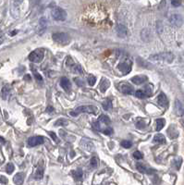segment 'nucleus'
<instances>
[{
  "label": "nucleus",
  "mask_w": 184,
  "mask_h": 185,
  "mask_svg": "<svg viewBox=\"0 0 184 185\" xmlns=\"http://www.w3.org/2000/svg\"><path fill=\"white\" fill-rule=\"evenodd\" d=\"M116 32H117L118 35L119 37H122V38L126 37L127 34H128V30H127V28H126L124 25H122V24H118V25L116 27Z\"/></svg>",
  "instance_id": "12"
},
{
  "label": "nucleus",
  "mask_w": 184,
  "mask_h": 185,
  "mask_svg": "<svg viewBox=\"0 0 184 185\" xmlns=\"http://www.w3.org/2000/svg\"><path fill=\"white\" fill-rule=\"evenodd\" d=\"M102 107H103V108H104L105 110H110V109L112 108V101H111L109 98L106 99V100L102 103Z\"/></svg>",
  "instance_id": "23"
},
{
  "label": "nucleus",
  "mask_w": 184,
  "mask_h": 185,
  "mask_svg": "<svg viewBox=\"0 0 184 185\" xmlns=\"http://www.w3.org/2000/svg\"><path fill=\"white\" fill-rule=\"evenodd\" d=\"M180 122H181V124H182V126L184 127V119H182L181 120H180Z\"/></svg>",
  "instance_id": "44"
},
{
  "label": "nucleus",
  "mask_w": 184,
  "mask_h": 185,
  "mask_svg": "<svg viewBox=\"0 0 184 185\" xmlns=\"http://www.w3.org/2000/svg\"><path fill=\"white\" fill-rule=\"evenodd\" d=\"M135 96H136L138 98H141V99H144V98L147 97L146 94H145V92L144 91H142V90H138V91H136V92H135Z\"/></svg>",
  "instance_id": "27"
},
{
  "label": "nucleus",
  "mask_w": 184,
  "mask_h": 185,
  "mask_svg": "<svg viewBox=\"0 0 184 185\" xmlns=\"http://www.w3.org/2000/svg\"><path fill=\"white\" fill-rule=\"evenodd\" d=\"M53 111H54V108H53L52 107H48V108H47V112L51 113V112H53Z\"/></svg>",
  "instance_id": "42"
},
{
  "label": "nucleus",
  "mask_w": 184,
  "mask_h": 185,
  "mask_svg": "<svg viewBox=\"0 0 184 185\" xmlns=\"http://www.w3.org/2000/svg\"><path fill=\"white\" fill-rule=\"evenodd\" d=\"M8 179L6 178V177H4V176H0V183H2V184H7L8 183Z\"/></svg>",
  "instance_id": "37"
},
{
  "label": "nucleus",
  "mask_w": 184,
  "mask_h": 185,
  "mask_svg": "<svg viewBox=\"0 0 184 185\" xmlns=\"http://www.w3.org/2000/svg\"><path fill=\"white\" fill-rule=\"evenodd\" d=\"M118 70L124 74H128L131 70V63L130 62H122L118 65Z\"/></svg>",
  "instance_id": "8"
},
{
  "label": "nucleus",
  "mask_w": 184,
  "mask_h": 185,
  "mask_svg": "<svg viewBox=\"0 0 184 185\" xmlns=\"http://www.w3.org/2000/svg\"><path fill=\"white\" fill-rule=\"evenodd\" d=\"M33 75H34L35 79L37 80V81H40V82L43 81V78H42V76H41L38 72H36L35 70H33Z\"/></svg>",
  "instance_id": "35"
},
{
  "label": "nucleus",
  "mask_w": 184,
  "mask_h": 185,
  "mask_svg": "<svg viewBox=\"0 0 184 185\" xmlns=\"http://www.w3.org/2000/svg\"><path fill=\"white\" fill-rule=\"evenodd\" d=\"M51 14L52 18L58 21H64L67 19V12L61 8H55Z\"/></svg>",
  "instance_id": "3"
},
{
  "label": "nucleus",
  "mask_w": 184,
  "mask_h": 185,
  "mask_svg": "<svg viewBox=\"0 0 184 185\" xmlns=\"http://www.w3.org/2000/svg\"><path fill=\"white\" fill-rule=\"evenodd\" d=\"M136 168H137L138 170H139L140 172H142V173H145V174H153V173H155V170L153 168H148L147 167H145L142 163H137Z\"/></svg>",
  "instance_id": "10"
},
{
  "label": "nucleus",
  "mask_w": 184,
  "mask_h": 185,
  "mask_svg": "<svg viewBox=\"0 0 184 185\" xmlns=\"http://www.w3.org/2000/svg\"><path fill=\"white\" fill-rule=\"evenodd\" d=\"M118 90L124 95H132L134 92L133 87L127 82H120L118 84Z\"/></svg>",
  "instance_id": "6"
},
{
  "label": "nucleus",
  "mask_w": 184,
  "mask_h": 185,
  "mask_svg": "<svg viewBox=\"0 0 184 185\" xmlns=\"http://www.w3.org/2000/svg\"><path fill=\"white\" fill-rule=\"evenodd\" d=\"M171 4H172L174 7H178V6H180L181 2H179V1H171Z\"/></svg>",
  "instance_id": "40"
},
{
  "label": "nucleus",
  "mask_w": 184,
  "mask_h": 185,
  "mask_svg": "<svg viewBox=\"0 0 184 185\" xmlns=\"http://www.w3.org/2000/svg\"><path fill=\"white\" fill-rule=\"evenodd\" d=\"M49 134H50V136H51V137H52V138L54 139V140H55V141H56L57 143L58 142V138H57V135H56V133H55V132H52V131H50V132H49Z\"/></svg>",
  "instance_id": "39"
},
{
  "label": "nucleus",
  "mask_w": 184,
  "mask_h": 185,
  "mask_svg": "<svg viewBox=\"0 0 184 185\" xmlns=\"http://www.w3.org/2000/svg\"><path fill=\"white\" fill-rule=\"evenodd\" d=\"M109 84L110 83L107 79H103V81H101V84H100V91L102 92H105L107 90V88L109 87Z\"/></svg>",
  "instance_id": "20"
},
{
  "label": "nucleus",
  "mask_w": 184,
  "mask_h": 185,
  "mask_svg": "<svg viewBox=\"0 0 184 185\" xmlns=\"http://www.w3.org/2000/svg\"><path fill=\"white\" fill-rule=\"evenodd\" d=\"M5 40V36L3 34H0V44H1Z\"/></svg>",
  "instance_id": "41"
},
{
  "label": "nucleus",
  "mask_w": 184,
  "mask_h": 185,
  "mask_svg": "<svg viewBox=\"0 0 184 185\" xmlns=\"http://www.w3.org/2000/svg\"><path fill=\"white\" fill-rule=\"evenodd\" d=\"M146 81H147V77L145 76V75H137V76H134V77L131 78V81L134 84H137V85L143 84Z\"/></svg>",
  "instance_id": "11"
},
{
  "label": "nucleus",
  "mask_w": 184,
  "mask_h": 185,
  "mask_svg": "<svg viewBox=\"0 0 184 185\" xmlns=\"http://www.w3.org/2000/svg\"><path fill=\"white\" fill-rule=\"evenodd\" d=\"M175 109H176V113H177V115H178V116H183V115H184V108H183L181 103H180L178 100L176 101V104H175Z\"/></svg>",
  "instance_id": "16"
},
{
  "label": "nucleus",
  "mask_w": 184,
  "mask_h": 185,
  "mask_svg": "<svg viewBox=\"0 0 184 185\" xmlns=\"http://www.w3.org/2000/svg\"><path fill=\"white\" fill-rule=\"evenodd\" d=\"M145 122H143V121H139L137 123V128H139V129H143V128H145Z\"/></svg>",
  "instance_id": "38"
},
{
  "label": "nucleus",
  "mask_w": 184,
  "mask_h": 185,
  "mask_svg": "<svg viewBox=\"0 0 184 185\" xmlns=\"http://www.w3.org/2000/svg\"><path fill=\"white\" fill-rule=\"evenodd\" d=\"M147 96H151L152 95V85H147L145 87V91H144Z\"/></svg>",
  "instance_id": "31"
},
{
  "label": "nucleus",
  "mask_w": 184,
  "mask_h": 185,
  "mask_svg": "<svg viewBox=\"0 0 184 185\" xmlns=\"http://www.w3.org/2000/svg\"><path fill=\"white\" fill-rule=\"evenodd\" d=\"M132 156H133V157H134L135 159H138V160H139V159H142V158L144 157V155H143L140 151H136V152H134Z\"/></svg>",
  "instance_id": "33"
},
{
  "label": "nucleus",
  "mask_w": 184,
  "mask_h": 185,
  "mask_svg": "<svg viewBox=\"0 0 184 185\" xmlns=\"http://www.w3.org/2000/svg\"><path fill=\"white\" fill-rule=\"evenodd\" d=\"M90 164H91V167L92 168H97L98 167V165H99V160H98V158L97 157H93L91 159V162H90Z\"/></svg>",
  "instance_id": "28"
},
{
  "label": "nucleus",
  "mask_w": 184,
  "mask_h": 185,
  "mask_svg": "<svg viewBox=\"0 0 184 185\" xmlns=\"http://www.w3.org/2000/svg\"><path fill=\"white\" fill-rule=\"evenodd\" d=\"M9 92H10L9 87L8 85L4 86V87L2 88V91H1V97H2L4 100H6V99L9 97Z\"/></svg>",
  "instance_id": "19"
},
{
  "label": "nucleus",
  "mask_w": 184,
  "mask_h": 185,
  "mask_svg": "<svg viewBox=\"0 0 184 185\" xmlns=\"http://www.w3.org/2000/svg\"><path fill=\"white\" fill-rule=\"evenodd\" d=\"M60 85L64 89V91H66V92H69L71 88V83H70L69 80L66 77H63L60 80Z\"/></svg>",
  "instance_id": "14"
},
{
  "label": "nucleus",
  "mask_w": 184,
  "mask_h": 185,
  "mask_svg": "<svg viewBox=\"0 0 184 185\" xmlns=\"http://www.w3.org/2000/svg\"><path fill=\"white\" fill-rule=\"evenodd\" d=\"M72 176L76 180H81L83 177V172L81 169H77V170L72 171Z\"/></svg>",
  "instance_id": "21"
},
{
  "label": "nucleus",
  "mask_w": 184,
  "mask_h": 185,
  "mask_svg": "<svg viewBox=\"0 0 184 185\" xmlns=\"http://www.w3.org/2000/svg\"><path fill=\"white\" fill-rule=\"evenodd\" d=\"M80 113H91V114H96L98 113V108L95 106H81L77 108L74 111L70 112V115L73 117L78 116Z\"/></svg>",
  "instance_id": "1"
},
{
  "label": "nucleus",
  "mask_w": 184,
  "mask_h": 185,
  "mask_svg": "<svg viewBox=\"0 0 184 185\" xmlns=\"http://www.w3.org/2000/svg\"><path fill=\"white\" fill-rule=\"evenodd\" d=\"M157 103L159 106L161 107H164V108H167V105H168V100L167 98V96L165 94H163V92H161V94L157 96Z\"/></svg>",
  "instance_id": "13"
},
{
  "label": "nucleus",
  "mask_w": 184,
  "mask_h": 185,
  "mask_svg": "<svg viewBox=\"0 0 184 185\" xmlns=\"http://www.w3.org/2000/svg\"><path fill=\"white\" fill-rule=\"evenodd\" d=\"M6 171L9 174H11L14 171V165L12 163H9L6 167Z\"/></svg>",
  "instance_id": "30"
},
{
  "label": "nucleus",
  "mask_w": 184,
  "mask_h": 185,
  "mask_svg": "<svg viewBox=\"0 0 184 185\" xmlns=\"http://www.w3.org/2000/svg\"><path fill=\"white\" fill-rule=\"evenodd\" d=\"M165 119H156V130H157V131H160L162 129H163V127H164V125H165Z\"/></svg>",
  "instance_id": "22"
},
{
  "label": "nucleus",
  "mask_w": 184,
  "mask_h": 185,
  "mask_svg": "<svg viewBox=\"0 0 184 185\" xmlns=\"http://www.w3.org/2000/svg\"><path fill=\"white\" fill-rule=\"evenodd\" d=\"M71 71L73 73H77V74H82L83 73L82 68L80 65H75V64H73L71 66Z\"/></svg>",
  "instance_id": "26"
},
{
  "label": "nucleus",
  "mask_w": 184,
  "mask_h": 185,
  "mask_svg": "<svg viewBox=\"0 0 184 185\" xmlns=\"http://www.w3.org/2000/svg\"><path fill=\"white\" fill-rule=\"evenodd\" d=\"M104 134H106V135H110L112 132H113V129L111 128V127H107L106 130H104L103 131H102Z\"/></svg>",
  "instance_id": "36"
},
{
  "label": "nucleus",
  "mask_w": 184,
  "mask_h": 185,
  "mask_svg": "<svg viewBox=\"0 0 184 185\" xmlns=\"http://www.w3.org/2000/svg\"><path fill=\"white\" fill-rule=\"evenodd\" d=\"M96 78L94 76V75H90L89 77H88V83H89V85L90 86H94L95 84H96Z\"/></svg>",
  "instance_id": "29"
},
{
  "label": "nucleus",
  "mask_w": 184,
  "mask_h": 185,
  "mask_svg": "<svg viewBox=\"0 0 184 185\" xmlns=\"http://www.w3.org/2000/svg\"><path fill=\"white\" fill-rule=\"evenodd\" d=\"M154 142H155V143H157V144H165V143H166V138H165V136H164L163 134L158 133V134L155 135V137H154Z\"/></svg>",
  "instance_id": "18"
},
{
  "label": "nucleus",
  "mask_w": 184,
  "mask_h": 185,
  "mask_svg": "<svg viewBox=\"0 0 184 185\" xmlns=\"http://www.w3.org/2000/svg\"><path fill=\"white\" fill-rule=\"evenodd\" d=\"M131 145H132V144H131L130 141L125 140V141H122V142H121V146L124 147V148H130Z\"/></svg>",
  "instance_id": "32"
},
{
  "label": "nucleus",
  "mask_w": 184,
  "mask_h": 185,
  "mask_svg": "<svg viewBox=\"0 0 184 185\" xmlns=\"http://www.w3.org/2000/svg\"><path fill=\"white\" fill-rule=\"evenodd\" d=\"M43 168L42 167H39L35 171L34 178L36 179H43Z\"/></svg>",
  "instance_id": "25"
},
{
  "label": "nucleus",
  "mask_w": 184,
  "mask_h": 185,
  "mask_svg": "<svg viewBox=\"0 0 184 185\" xmlns=\"http://www.w3.org/2000/svg\"><path fill=\"white\" fill-rule=\"evenodd\" d=\"M44 142L43 138L42 136H34V137H32L28 140V145L32 147L33 146H36V145H43Z\"/></svg>",
  "instance_id": "7"
},
{
  "label": "nucleus",
  "mask_w": 184,
  "mask_h": 185,
  "mask_svg": "<svg viewBox=\"0 0 184 185\" xmlns=\"http://www.w3.org/2000/svg\"><path fill=\"white\" fill-rule=\"evenodd\" d=\"M0 142H1L2 144H5V140L3 137H0Z\"/></svg>",
  "instance_id": "43"
},
{
  "label": "nucleus",
  "mask_w": 184,
  "mask_h": 185,
  "mask_svg": "<svg viewBox=\"0 0 184 185\" xmlns=\"http://www.w3.org/2000/svg\"><path fill=\"white\" fill-rule=\"evenodd\" d=\"M44 52L43 49H36L29 55V60L33 63H39L43 60Z\"/></svg>",
  "instance_id": "5"
},
{
  "label": "nucleus",
  "mask_w": 184,
  "mask_h": 185,
  "mask_svg": "<svg viewBox=\"0 0 184 185\" xmlns=\"http://www.w3.org/2000/svg\"><path fill=\"white\" fill-rule=\"evenodd\" d=\"M52 38L56 43L62 45H66L70 42V36L66 32H56L52 35Z\"/></svg>",
  "instance_id": "2"
},
{
  "label": "nucleus",
  "mask_w": 184,
  "mask_h": 185,
  "mask_svg": "<svg viewBox=\"0 0 184 185\" xmlns=\"http://www.w3.org/2000/svg\"><path fill=\"white\" fill-rule=\"evenodd\" d=\"M47 19L45 18H41L40 21H39V30H41L40 32V34H42L45 30H47Z\"/></svg>",
  "instance_id": "17"
},
{
  "label": "nucleus",
  "mask_w": 184,
  "mask_h": 185,
  "mask_svg": "<svg viewBox=\"0 0 184 185\" xmlns=\"http://www.w3.org/2000/svg\"><path fill=\"white\" fill-rule=\"evenodd\" d=\"M98 121H99L101 124L106 125V126H107V124H110V122H111L110 119H109L107 116H106V115H102V116L99 118Z\"/></svg>",
  "instance_id": "24"
},
{
  "label": "nucleus",
  "mask_w": 184,
  "mask_h": 185,
  "mask_svg": "<svg viewBox=\"0 0 184 185\" xmlns=\"http://www.w3.org/2000/svg\"><path fill=\"white\" fill-rule=\"evenodd\" d=\"M13 181L16 185H22L24 181V173L22 172L17 173L13 178Z\"/></svg>",
  "instance_id": "15"
},
{
  "label": "nucleus",
  "mask_w": 184,
  "mask_h": 185,
  "mask_svg": "<svg viewBox=\"0 0 184 185\" xmlns=\"http://www.w3.org/2000/svg\"><path fill=\"white\" fill-rule=\"evenodd\" d=\"M151 60H161V61H167L168 63L172 62L174 59V56L171 53H160L157 55H153L150 57Z\"/></svg>",
  "instance_id": "4"
},
{
  "label": "nucleus",
  "mask_w": 184,
  "mask_h": 185,
  "mask_svg": "<svg viewBox=\"0 0 184 185\" xmlns=\"http://www.w3.org/2000/svg\"><path fill=\"white\" fill-rule=\"evenodd\" d=\"M59 124H61L62 126H66V125H68L69 124V122L67 121V120H64V119H58L57 122H56V126H59Z\"/></svg>",
  "instance_id": "34"
},
{
  "label": "nucleus",
  "mask_w": 184,
  "mask_h": 185,
  "mask_svg": "<svg viewBox=\"0 0 184 185\" xmlns=\"http://www.w3.org/2000/svg\"><path fill=\"white\" fill-rule=\"evenodd\" d=\"M169 21L175 26H181L182 24V18L178 14H172L169 17Z\"/></svg>",
  "instance_id": "9"
}]
</instances>
